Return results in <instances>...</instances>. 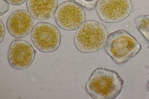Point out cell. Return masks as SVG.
Masks as SVG:
<instances>
[{
	"label": "cell",
	"instance_id": "cell-1",
	"mask_svg": "<svg viewBox=\"0 0 149 99\" xmlns=\"http://www.w3.org/2000/svg\"><path fill=\"white\" fill-rule=\"evenodd\" d=\"M123 81L115 70L98 67L90 75L86 84V90L94 99H113L121 92Z\"/></svg>",
	"mask_w": 149,
	"mask_h": 99
},
{
	"label": "cell",
	"instance_id": "cell-2",
	"mask_svg": "<svg viewBox=\"0 0 149 99\" xmlns=\"http://www.w3.org/2000/svg\"><path fill=\"white\" fill-rule=\"evenodd\" d=\"M141 48V45L134 38L123 30H115L109 33L104 46L107 55L118 64L134 57Z\"/></svg>",
	"mask_w": 149,
	"mask_h": 99
},
{
	"label": "cell",
	"instance_id": "cell-3",
	"mask_svg": "<svg viewBox=\"0 0 149 99\" xmlns=\"http://www.w3.org/2000/svg\"><path fill=\"white\" fill-rule=\"evenodd\" d=\"M106 28L96 21L84 22L79 28L74 38L77 48L84 53H91L102 49L107 36Z\"/></svg>",
	"mask_w": 149,
	"mask_h": 99
},
{
	"label": "cell",
	"instance_id": "cell-4",
	"mask_svg": "<svg viewBox=\"0 0 149 99\" xmlns=\"http://www.w3.org/2000/svg\"><path fill=\"white\" fill-rule=\"evenodd\" d=\"M31 38L35 47L44 53L56 51L61 42V35L58 29L52 24L46 22H38L34 27Z\"/></svg>",
	"mask_w": 149,
	"mask_h": 99
},
{
	"label": "cell",
	"instance_id": "cell-5",
	"mask_svg": "<svg viewBox=\"0 0 149 99\" xmlns=\"http://www.w3.org/2000/svg\"><path fill=\"white\" fill-rule=\"evenodd\" d=\"M57 24L68 31L76 30L84 22L86 15L82 7L75 2L67 1L58 7L55 15Z\"/></svg>",
	"mask_w": 149,
	"mask_h": 99
},
{
	"label": "cell",
	"instance_id": "cell-6",
	"mask_svg": "<svg viewBox=\"0 0 149 99\" xmlns=\"http://www.w3.org/2000/svg\"><path fill=\"white\" fill-rule=\"evenodd\" d=\"M95 7L99 17L107 23L124 19L131 12L132 7L130 0H98Z\"/></svg>",
	"mask_w": 149,
	"mask_h": 99
},
{
	"label": "cell",
	"instance_id": "cell-7",
	"mask_svg": "<svg viewBox=\"0 0 149 99\" xmlns=\"http://www.w3.org/2000/svg\"><path fill=\"white\" fill-rule=\"evenodd\" d=\"M36 52L29 42L23 40L12 42L8 49V59L13 68L22 70L28 68L32 64Z\"/></svg>",
	"mask_w": 149,
	"mask_h": 99
},
{
	"label": "cell",
	"instance_id": "cell-8",
	"mask_svg": "<svg viewBox=\"0 0 149 99\" xmlns=\"http://www.w3.org/2000/svg\"><path fill=\"white\" fill-rule=\"evenodd\" d=\"M33 18L29 12L26 10H19L13 12L7 21L6 27L9 33L17 38L26 36L33 28Z\"/></svg>",
	"mask_w": 149,
	"mask_h": 99
},
{
	"label": "cell",
	"instance_id": "cell-9",
	"mask_svg": "<svg viewBox=\"0 0 149 99\" xmlns=\"http://www.w3.org/2000/svg\"><path fill=\"white\" fill-rule=\"evenodd\" d=\"M58 0H27L28 11L35 19L46 21L55 14Z\"/></svg>",
	"mask_w": 149,
	"mask_h": 99
},
{
	"label": "cell",
	"instance_id": "cell-10",
	"mask_svg": "<svg viewBox=\"0 0 149 99\" xmlns=\"http://www.w3.org/2000/svg\"><path fill=\"white\" fill-rule=\"evenodd\" d=\"M136 21L135 28L149 42V15L141 16L136 19Z\"/></svg>",
	"mask_w": 149,
	"mask_h": 99
},
{
	"label": "cell",
	"instance_id": "cell-11",
	"mask_svg": "<svg viewBox=\"0 0 149 99\" xmlns=\"http://www.w3.org/2000/svg\"><path fill=\"white\" fill-rule=\"evenodd\" d=\"M98 0H74V1L88 10H92L96 6Z\"/></svg>",
	"mask_w": 149,
	"mask_h": 99
},
{
	"label": "cell",
	"instance_id": "cell-12",
	"mask_svg": "<svg viewBox=\"0 0 149 99\" xmlns=\"http://www.w3.org/2000/svg\"><path fill=\"white\" fill-rule=\"evenodd\" d=\"M9 4L5 0H0V16L6 14L8 11L10 7Z\"/></svg>",
	"mask_w": 149,
	"mask_h": 99
},
{
	"label": "cell",
	"instance_id": "cell-13",
	"mask_svg": "<svg viewBox=\"0 0 149 99\" xmlns=\"http://www.w3.org/2000/svg\"><path fill=\"white\" fill-rule=\"evenodd\" d=\"M9 4L18 6L24 3L26 0H5Z\"/></svg>",
	"mask_w": 149,
	"mask_h": 99
},
{
	"label": "cell",
	"instance_id": "cell-14",
	"mask_svg": "<svg viewBox=\"0 0 149 99\" xmlns=\"http://www.w3.org/2000/svg\"><path fill=\"white\" fill-rule=\"evenodd\" d=\"M0 42L1 43L3 41L5 34V29L3 23L0 20Z\"/></svg>",
	"mask_w": 149,
	"mask_h": 99
},
{
	"label": "cell",
	"instance_id": "cell-15",
	"mask_svg": "<svg viewBox=\"0 0 149 99\" xmlns=\"http://www.w3.org/2000/svg\"><path fill=\"white\" fill-rule=\"evenodd\" d=\"M147 89L148 91L149 92V81L148 82L147 85Z\"/></svg>",
	"mask_w": 149,
	"mask_h": 99
},
{
	"label": "cell",
	"instance_id": "cell-16",
	"mask_svg": "<svg viewBox=\"0 0 149 99\" xmlns=\"http://www.w3.org/2000/svg\"><path fill=\"white\" fill-rule=\"evenodd\" d=\"M72 0V1H74V0Z\"/></svg>",
	"mask_w": 149,
	"mask_h": 99
}]
</instances>
